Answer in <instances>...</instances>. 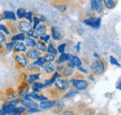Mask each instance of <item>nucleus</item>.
<instances>
[{"instance_id":"obj_1","label":"nucleus","mask_w":121,"mask_h":115,"mask_svg":"<svg viewBox=\"0 0 121 115\" xmlns=\"http://www.w3.org/2000/svg\"><path fill=\"white\" fill-rule=\"evenodd\" d=\"M106 65L105 61L104 59H97L91 65V71L94 74H102L105 71Z\"/></svg>"},{"instance_id":"obj_2","label":"nucleus","mask_w":121,"mask_h":115,"mask_svg":"<svg viewBox=\"0 0 121 115\" xmlns=\"http://www.w3.org/2000/svg\"><path fill=\"white\" fill-rule=\"evenodd\" d=\"M85 24L91 26L94 29H98L100 28L101 26V18H91V19H87V20H84L83 21Z\"/></svg>"},{"instance_id":"obj_3","label":"nucleus","mask_w":121,"mask_h":115,"mask_svg":"<svg viewBox=\"0 0 121 115\" xmlns=\"http://www.w3.org/2000/svg\"><path fill=\"white\" fill-rule=\"evenodd\" d=\"M71 83L73 84V86L76 87L77 90H85L89 84L87 81L85 80H77V79H72L71 80Z\"/></svg>"},{"instance_id":"obj_4","label":"nucleus","mask_w":121,"mask_h":115,"mask_svg":"<svg viewBox=\"0 0 121 115\" xmlns=\"http://www.w3.org/2000/svg\"><path fill=\"white\" fill-rule=\"evenodd\" d=\"M18 103H19V100H18V99H15V100H13V101H10V102L5 104L2 110L4 111V112H5L6 114H11L12 111L16 108V105H17Z\"/></svg>"},{"instance_id":"obj_5","label":"nucleus","mask_w":121,"mask_h":115,"mask_svg":"<svg viewBox=\"0 0 121 115\" xmlns=\"http://www.w3.org/2000/svg\"><path fill=\"white\" fill-rule=\"evenodd\" d=\"M55 86L58 89H60L61 91H64L70 87V84L68 81H66L64 79H57L55 81Z\"/></svg>"},{"instance_id":"obj_6","label":"nucleus","mask_w":121,"mask_h":115,"mask_svg":"<svg viewBox=\"0 0 121 115\" xmlns=\"http://www.w3.org/2000/svg\"><path fill=\"white\" fill-rule=\"evenodd\" d=\"M91 8L94 11H97L99 13H101L104 10V6H103V2L100 0H91Z\"/></svg>"},{"instance_id":"obj_7","label":"nucleus","mask_w":121,"mask_h":115,"mask_svg":"<svg viewBox=\"0 0 121 115\" xmlns=\"http://www.w3.org/2000/svg\"><path fill=\"white\" fill-rule=\"evenodd\" d=\"M68 65L71 66V67H78V66H81L82 65V61L81 59L76 56H71L70 58L68 59Z\"/></svg>"},{"instance_id":"obj_8","label":"nucleus","mask_w":121,"mask_h":115,"mask_svg":"<svg viewBox=\"0 0 121 115\" xmlns=\"http://www.w3.org/2000/svg\"><path fill=\"white\" fill-rule=\"evenodd\" d=\"M55 105H56V102L55 101H49L48 100V99H46V100H42L40 102L39 107L42 110H48V109L54 107Z\"/></svg>"},{"instance_id":"obj_9","label":"nucleus","mask_w":121,"mask_h":115,"mask_svg":"<svg viewBox=\"0 0 121 115\" xmlns=\"http://www.w3.org/2000/svg\"><path fill=\"white\" fill-rule=\"evenodd\" d=\"M15 59H16V61H17L20 65H22V67H25V66L28 65V59L26 58V57H25L24 55H22V54L16 55Z\"/></svg>"},{"instance_id":"obj_10","label":"nucleus","mask_w":121,"mask_h":115,"mask_svg":"<svg viewBox=\"0 0 121 115\" xmlns=\"http://www.w3.org/2000/svg\"><path fill=\"white\" fill-rule=\"evenodd\" d=\"M19 27H20V30L22 33H28L29 31L32 30L30 23L29 22H26V21H21L20 24H19Z\"/></svg>"},{"instance_id":"obj_11","label":"nucleus","mask_w":121,"mask_h":115,"mask_svg":"<svg viewBox=\"0 0 121 115\" xmlns=\"http://www.w3.org/2000/svg\"><path fill=\"white\" fill-rule=\"evenodd\" d=\"M26 56L29 58H32V59H37L38 58L40 57V53L36 49H30V50L27 51Z\"/></svg>"},{"instance_id":"obj_12","label":"nucleus","mask_w":121,"mask_h":115,"mask_svg":"<svg viewBox=\"0 0 121 115\" xmlns=\"http://www.w3.org/2000/svg\"><path fill=\"white\" fill-rule=\"evenodd\" d=\"M35 30V33H36L37 35H39V36L45 35L46 33H47V27H46L45 25H43V24L38 25Z\"/></svg>"},{"instance_id":"obj_13","label":"nucleus","mask_w":121,"mask_h":115,"mask_svg":"<svg viewBox=\"0 0 121 115\" xmlns=\"http://www.w3.org/2000/svg\"><path fill=\"white\" fill-rule=\"evenodd\" d=\"M26 45L22 42H19V43L15 44V46H14V50L17 52H25L26 51Z\"/></svg>"},{"instance_id":"obj_14","label":"nucleus","mask_w":121,"mask_h":115,"mask_svg":"<svg viewBox=\"0 0 121 115\" xmlns=\"http://www.w3.org/2000/svg\"><path fill=\"white\" fill-rule=\"evenodd\" d=\"M51 33H52V37H53L54 40H60L61 38V34H60V31L56 27L51 28Z\"/></svg>"},{"instance_id":"obj_15","label":"nucleus","mask_w":121,"mask_h":115,"mask_svg":"<svg viewBox=\"0 0 121 115\" xmlns=\"http://www.w3.org/2000/svg\"><path fill=\"white\" fill-rule=\"evenodd\" d=\"M3 18L6 19V20H12V21H15L16 20V17H15L14 12H12V11H9V10L4 11V16H3Z\"/></svg>"},{"instance_id":"obj_16","label":"nucleus","mask_w":121,"mask_h":115,"mask_svg":"<svg viewBox=\"0 0 121 115\" xmlns=\"http://www.w3.org/2000/svg\"><path fill=\"white\" fill-rule=\"evenodd\" d=\"M43 67H44V70H45V72L47 73H51L55 70V66L51 62H48V64H46L45 66H43Z\"/></svg>"},{"instance_id":"obj_17","label":"nucleus","mask_w":121,"mask_h":115,"mask_svg":"<svg viewBox=\"0 0 121 115\" xmlns=\"http://www.w3.org/2000/svg\"><path fill=\"white\" fill-rule=\"evenodd\" d=\"M104 3L106 8H109V9L114 8L117 6V3H116L115 0H104Z\"/></svg>"},{"instance_id":"obj_18","label":"nucleus","mask_w":121,"mask_h":115,"mask_svg":"<svg viewBox=\"0 0 121 115\" xmlns=\"http://www.w3.org/2000/svg\"><path fill=\"white\" fill-rule=\"evenodd\" d=\"M70 57H71V55H70V54L61 53V55H60V58H58V60H57V62H58V63H62V62H64V61L68 60V59L70 58Z\"/></svg>"},{"instance_id":"obj_19","label":"nucleus","mask_w":121,"mask_h":115,"mask_svg":"<svg viewBox=\"0 0 121 115\" xmlns=\"http://www.w3.org/2000/svg\"><path fill=\"white\" fill-rule=\"evenodd\" d=\"M45 58L44 57H39L35 62H34V66H39V67H43L44 66V64H45Z\"/></svg>"},{"instance_id":"obj_20","label":"nucleus","mask_w":121,"mask_h":115,"mask_svg":"<svg viewBox=\"0 0 121 115\" xmlns=\"http://www.w3.org/2000/svg\"><path fill=\"white\" fill-rule=\"evenodd\" d=\"M24 40H25V45H26L31 46V47L36 46V42H35L33 38H31V37H26Z\"/></svg>"},{"instance_id":"obj_21","label":"nucleus","mask_w":121,"mask_h":115,"mask_svg":"<svg viewBox=\"0 0 121 115\" xmlns=\"http://www.w3.org/2000/svg\"><path fill=\"white\" fill-rule=\"evenodd\" d=\"M43 87H45V86H44V84H41V83H35V84L33 85V86H32L34 92H38V91H40Z\"/></svg>"},{"instance_id":"obj_22","label":"nucleus","mask_w":121,"mask_h":115,"mask_svg":"<svg viewBox=\"0 0 121 115\" xmlns=\"http://www.w3.org/2000/svg\"><path fill=\"white\" fill-rule=\"evenodd\" d=\"M36 47H37V49H38L39 51H41V52H46L47 49H48V47L46 46V45L43 43V42H38V43H36Z\"/></svg>"},{"instance_id":"obj_23","label":"nucleus","mask_w":121,"mask_h":115,"mask_svg":"<svg viewBox=\"0 0 121 115\" xmlns=\"http://www.w3.org/2000/svg\"><path fill=\"white\" fill-rule=\"evenodd\" d=\"M73 67H71V66H67V67H65L64 69H63V75H65V76H69V75H71L72 73H73Z\"/></svg>"},{"instance_id":"obj_24","label":"nucleus","mask_w":121,"mask_h":115,"mask_svg":"<svg viewBox=\"0 0 121 115\" xmlns=\"http://www.w3.org/2000/svg\"><path fill=\"white\" fill-rule=\"evenodd\" d=\"M26 13H27V12L25 11L24 8H19V9L17 10V16H18V18H20V19L26 17Z\"/></svg>"},{"instance_id":"obj_25","label":"nucleus","mask_w":121,"mask_h":115,"mask_svg":"<svg viewBox=\"0 0 121 115\" xmlns=\"http://www.w3.org/2000/svg\"><path fill=\"white\" fill-rule=\"evenodd\" d=\"M24 111H25V108L24 107H19V108L16 107L15 109L12 111L11 114H22Z\"/></svg>"},{"instance_id":"obj_26","label":"nucleus","mask_w":121,"mask_h":115,"mask_svg":"<svg viewBox=\"0 0 121 115\" xmlns=\"http://www.w3.org/2000/svg\"><path fill=\"white\" fill-rule=\"evenodd\" d=\"M39 77H40V74H31L30 76L28 77V82L29 83H34L35 81H36V80H38L39 79Z\"/></svg>"},{"instance_id":"obj_27","label":"nucleus","mask_w":121,"mask_h":115,"mask_svg":"<svg viewBox=\"0 0 121 115\" xmlns=\"http://www.w3.org/2000/svg\"><path fill=\"white\" fill-rule=\"evenodd\" d=\"M44 58H45L46 62H51V61H53L55 59V55L48 53V55H46L45 57H44Z\"/></svg>"},{"instance_id":"obj_28","label":"nucleus","mask_w":121,"mask_h":115,"mask_svg":"<svg viewBox=\"0 0 121 115\" xmlns=\"http://www.w3.org/2000/svg\"><path fill=\"white\" fill-rule=\"evenodd\" d=\"M25 39V35L23 33H19V34H16L15 36L12 37V41H17V40H24Z\"/></svg>"},{"instance_id":"obj_29","label":"nucleus","mask_w":121,"mask_h":115,"mask_svg":"<svg viewBox=\"0 0 121 115\" xmlns=\"http://www.w3.org/2000/svg\"><path fill=\"white\" fill-rule=\"evenodd\" d=\"M47 51H48V53H50V54H53V55H56V54H57V50L55 49V47H54L53 45H51V44L48 46Z\"/></svg>"},{"instance_id":"obj_30","label":"nucleus","mask_w":121,"mask_h":115,"mask_svg":"<svg viewBox=\"0 0 121 115\" xmlns=\"http://www.w3.org/2000/svg\"><path fill=\"white\" fill-rule=\"evenodd\" d=\"M109 60H110V63H111V64H113V65H115V66H117V67H121L119 62L115 58L114 56H110V57H109Z\"/></svg>"},{"instance_id":"obj_31","label":"nucleus","mask_w":121,"mask_h":115,"mask_svg":"<svg viewBox=\"0 0 121 115\" xmlns=\"http://www.w3.org/2000/svg\"><path fill=\"white\" fill-rule=\"evenodd\" d=\"M78 92L76 91V90H71L70 92H68L65 96H64V98H70V97H73V96H75V95H76Z\"/></svg>"},{"instance_id":"obj_32","label":"nucleus","mask_w":121,"mask_h":115,"mask_svg":"<svg viewBox=\"0 0 121 115\" xmlns=\"http://www.w3.org/2000/svg\"><path fill=\"white\" fill-rule=\"evenodd\" d=\"M55 8L57 9H59L60 12H64L66 10V6L65 5H57V6H55Z\"/></svg>"},{"instance_id":"obj_33","label":"nucleus","mask_w":121,"mask_h":115,"mask_svg":"<svg viewBox=\"0 0 121 115\" xmlns=\"http://www.w3.org/2000/svg\"><path fill=\"white\" fill-rule=\"evenodd\" d=\"M33 21H34V27H33V29L35 30V29L36 27H37V26H38V23H39L40 20H39V18H36V17H35V18L33 19Z\"/></svg>"},{"instance_id":"obj_34","label":"nucleus","mask_w":121,"mask_h":115,"mask_svg":"<svg viewBox=\"0 0 121 115\" xmlns=\"http://www.w3.org/2000/svg\"><path fill=\"white\" fill-rule=\"evenodd\" d=\"M65 47H66V45L65 44H61L58 46V52L60 53H63L64 50H65Z\"/></svg>"},{"instance_id":"obj_35","label":"nucleus","mask_w":121,"mask_h":115,"mask_svg":"<svg viewBox=\"0 0 121 115\" xmlns=\"http://www.w3.org/2000/svg\"><path fill=\"white\" fill-rule=\"evenodd\" d=\"M40 39L43 40L44 42H48V40H49V35H48V34L42 35V36H40Z\"/></svg>"},{"instance_id":"obj_36","label":"nucleus","mask_w":121,"mask_h":115,"mask_svg":"<svg viewBox=\"0 0 121 115\" xmlns=\"http://www.w3.org/2000/svg\"><path fill=\"white\" fill-rule=\"evenodd\" d=\"M15 45V41H12V42H10V43L7 44V48L9 49V50H11L12 48H13V45Z\"/></svg>"},{"instance_id":"obj_37","label":"nucleus","mask_w":121,"mask_h":115,"mask_svg":"<svg viewBox=\"0 0 121 115\" xmlns=\"http://www.w3.org/2000/svg\"><path fill=\"white\" fill-rule=\"evenodd\" d=\"M26 18L28 19V21H33V18H32V12H28V13H26Z\"/></svg>"},{"instance_id":"obj_38","label":"nucleus","mask_w":121,"mask_h":115,"mask_svg":"<svg viewBox=\"0 0 121 115\" xmlns=\"http://www.w3.org/2000/svg\"><path fill=\"white\" fill-rule=\"evenodd\" d=\"M78 70L80 71V72H84V73H87V70H85V69H83L81 66H78Z\"/></svg>"},{"instance_id":"obj_39","label":"nucleus","mask_w":121,"mask_h":115,"mask_svg":"<svg viewBox=\"0 0 121 115\" xmlns=\"http://www.w3.org/2000/svg\"><path fill=\"white\" fill-rule=\"evenodd\" d=\"M79 48H80V42H78L77 45H76V50H77V51H79V50H80Z\"/></svg>"},{"instance_id":"obj_40","label":"nucleus","mask_w":121,"mask_h":115,"mask_svg":"<svg viewBox=\"0 0 121 115\" xmlns=\"http://www.w3.org/2000/svg\"><path fill=\"white\" fill-rule=\"evenodd\" d=\"M117 87L119 90H121V81H120V82H118V84L117 85Z\"/></svg>"},{"instance_id":"obj_41","label":"nucleus","mask_w":121,"mask_h":115,"mask_svg":"<svg viewBox=\"0 0 121 115\" xmlns=\"http://www.w3.org/2000/svg\"><path fill=\"white\" fill-rule=\"evenodd\" d=\"M39 20H40V21H46V19H45V17H44V16H40V17H39Z\"/></svg>"},{"instance_id":"obj_42","label":"nucleus","mask_w":121,"mask_h":115,"mask_svg":"<svg viewBox=\"0 0 121 115\" xmlns=\"http://www.w3.org/2000/svg\"><path fill=\"white\" fill-rule=\"evenodd\" d=\"M93 56H94L95 58H100V55H99L98 53H94V54H93Z\"/></svg>"},{"instance_id":"obj_43","label":"nucleus","mask_w":121,"mask_h":115,"mask_svg":"<svg viewBox=\"0 0 121 115\" xmlns=\"http://www.w3.org/2000/svg\"><path fill=\"white\" fill-rule=\"evenodd\" d=\"M0 114H6L5 112H4V111L2 110V111H0Z\"/></svg>"},{"instance_id":"obj_44","label":"nucleus","mask_w":121,"mask_h":115,"mask_svg":"<svg viewBox=\"0 0 121 115\" xmlns=\"http://www.w3.org/2000/svg\"><path fill=\"white\" fill-rule=\"evenodd\" d=\"M0 48H1V43H0Z\"/></svg>"}]
</instances>
